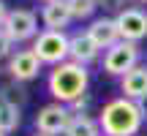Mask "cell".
Returning <instances> with one entry per match:
<instances>
[{
	"label": "cell",
	"instance_id": "6da1fadb",
	"mask_svg": "<svg viewBox=\"0 0 147 136\" xmlns=\"http://www.w3.org/2000/svg\"><path fill=\"white\" fill-rule=\"evenodd\" d=\"M87 84H90L87 68L79 65V63H71V60L55 65L49 71V79H47L49 95L55 98V104H65V106H71L74 101L87 95Z\"/></svg>",
	"mask_w": 147,
	"mask_h": 136
},
{
	"label": "cell",
	"instance_id": "7a4b0ae2",
	"mask_svg": "<svg viewBox=\"0 0 147 136\" xmlns=\"http://www.w3.org/2000/svg\"><path fill=\"white\" fill-rule=\"evenodd\" d=\"M142 123H144V117L139 112L136 101H128V98L106 101L98 114V125L104 136H136Z\"/></svg>",
	"mask_w": 147,
	"mask_h": 136
},
{
	"label": "cell",
	"instance_id": "3957f363",
	"mask_svg": "<svg viewBox=\"0 0 147 136\" xmlns=\"http://www.w3.org/2000/svg\"><path fill=\"white\" fill-rule=\"evenodd\" d=\"M33 55L41 60V65H60L68 60V36L60 30H41L33 41Z\"/></svg>",
	"mask_w": 147,
	"mask_h": 136
},
{
	"label": "cell",
	"instance_id": "277c9868",
	"mask_svg": "<svg viewBox=\"0 0 147 136\" xmlns=\"http://www.w3.org/2000/svg\"><path fill=\"white\" fill-rule=\"evenodd\" d=\"M139 57H142L139 44L120 41V44H115L112 49L104 52V71L109 73V76H120L123 79L128 71H134V68L139 65Z\"/></svg>",
	"mask_w": 147,
	"mask_h": 136
},
{
	"label": "cell",
	"instance_id": "5b68a950",
	"mask_svg": "<svg viewBox=\"0 0 147 136\" xmlns=\"http://www.w3.org/2000/svg\"><path fill=\"white\" fill-rule=\"evenodd\" d=\"M0 30L8 36L11 44H22V41H30V38L36 41L38 16H36V11H30V8H11Z\"/></svg>",
	"mask_w": 147,
	"mask_h": 136
},
{
	"label": "cell",
	"instance_id": "8992f818",
	"mask_svg": "<svg viewBox=\"0 0 147 136\" xmlns=\"http://www.w3.org/2000/svg\"><path fill=\"white\" fill-rule=\"evenodd\" d=\"M71 120H74L71 106H65V104H47V106H41L38 114H36V133H44V136H60L63 133L65 136Z\"/></svg>",
	"mask_w": 147,
	"mask_h": 136
},
{
	"label": "cell",
	"instance_id": "52a82bcc",
	"mask_svg": "<svg viewBox=\"0 0 147 136\" xmlns=\"http://www.w3.org/2000/svg\"><path fill=\"white\" fill-rule=\"evenodd\" d=\"M117 22V30H120V41H131L139 44L142 38H147V11L144 8H123L120 14L115 16Z\"/></svg>",
	"mask_w": 147,
	"mask_h": 136
},
{
	"label": "cell",
	"instance_id": "ba28073f",
	"mask_svg": "<svg viewBox=\"0 0 147 136\" xmlns=\"http://www.w3.org/2000/svg\"><path fill=\"white\" fill-rule=\"evenodd\" d=\"M41 73V60L33 55V49H19L8 60V76L14 82H30Z\"/></svg>",
	"mask_w": 147,
	"mask_h": 136
},
{
	"label": "cell",
	"instance_id": "9c48e42d",
	"mask_svg": "<svg viewBox=\"0 0 147 136\" xmlns=\"http://www.w3.org/2000/svg\"><path fill=\"white\" fill-rule=\"evenodd\" d=\"M98 55H101V49H98V44L90 38L87 30L68 36V60L71 63H79V65L87 68L93 60H98Z\"/></svg>",
	"mask_w": 147,
	"mask_h": 136
},
{
	"label": "cell",
	"instance_id": "30bf717a",
	"mask_svg": "<svg viewBox=\"0 0 147 136\" xmlns=\"http://www.w3.org/2000/svg\"><path fill=\"white\" fill-rule=\"evenodd\" d=\"M90 38L98 44V49H112L115 44H120V30H117V22L112 16H98V19L90 22L87 27Z\"/></svg>",
	"mask_w": 147,
	"mask_h": 136
},
{
	"label": "cell",
	"instance_id": "8fae6325",
	"mask_svg": "<svg viewBox=\"0 0 147 136\" xmlns=\"http://www.w3.org/2000/svg\"><path fill=\"white\" fill-rule=\"evenodd\" d=\"M41 22L47 30H60L65 33V27L74 22L71 8H68V0H55V3H47L41 8Z\"/></svg>",
	"mask_w": 147,
	"mask_h": 136
},
{
	"label": "cell",
	"instance_id": "7c38bea8",
	"mask_svg": "<svg viewBox=\"0 0 147 136\" xmlns=\"http://www.w3.org/2000/svg\"><path fill=\"white\" fill-rule=\"evenodd\" d=\"M120 90L128 101H139L142 95H147V65H136L134 71H128L120 79Z\"/></svg>",
	"mask_w": 147,
	"mask_h": 136
},
{
	"label": "cell",
	"instance_id": "4fadbf2b",
	"mask_svg": "<svg viewBox=\"0 0 147 136\" xmlns=\"http://www.w3.org/2000/svg\"><path fill=\"white\" fill-rule=\"evenodd\" d=\"M19 123H22L19 106L5 95V90H0V133H3V136L14 133L16 128H19Z\"/></svg>",
	"mask_w": 147,
	"mask_h": 136
},
{
	"label": "cell",
	"instance_id": "5bb4252c",
	"mask_svg": "<svg viewBox=\"0 0 147 136\" xmlns=\"http://www.w3.org/2000/svg\"><path fill=\"white\" fill-rule=\"evenodd\" d=\"M65 136H104V133H101L98 120H93L90 114H74Z\"/></svg>",
	"mask_w": 147,
	"mask_h": 136
},
{
	"label": "cell",
	"instance_id": "9a60e30c",
	"mask_svg": "<svg viewBox=\"0 0 147 136\" xmlns=\"http://www.w3.org/2000/svg\"><path fill=\"white\" fill-rule=\"evenodd\" d=\"M68 8H71V16L74 19H90L98 8V0H68Z\"/></svg>",
	"mask_w": 147,
	"mask_h": 136
},
{
	"label": "cell",
	"instance_id": "2e32d148",
	"mask_svg": "<svg viewBox=\"0 0 147 136\" xmlns=\"http://www.w3.org/2000/svg\"><path fill=\"white\" fill-rule=\"evenodd\" d=\"M11 55H14V44H11L8 36L0 30V60H11Z\"/></svg>",
	"mask_w": 147,
	"mask_h": 136
},
{
	"label": "cell",
	"instance_id": "e0dca14e",
	"mask_svg": "<svg viewBox=\"0 0 147 136\" xmlns=\"http://www.w3.org/2000/svg\"><path fill=\"white\" fill-rule=\"evenodd\" d=\"M98 8H104V11H115V14H120V11L125 8V0H98Z\"/></svg>",
	"mask_w": 147,
	"mask_h": 136
},
{
	"label": "cell",
	"instance_id": "ac0fdd59",
	"mask_svg": "<svg viewBox=\"0 0 147 136\" xmlns=\"http://www.w3.org/2000/svg\"><path fill=\"white\" fill-rule=\"evenodd\" d=\"M136 106H139V112H142V117L147 120V95H142V98L136 101Z\"/></svg>",
	"mask_w": 147,
	"mask_h": 136
},
{
	"label": "cell",
	"instance_id": "d6986e66",
	"mask_svg": "<svg viewBox=\"0 0 147 136\" xmlns=\"http://www.w3.org/2000/svg\"><path fill=\"white\" fill-rule=\"evenodd\" d=\"M8 5H5V0H0V27H3V22H5V16H8Z\"/></svg>",
	"mask_w": 147,
	"mask_h": 136
},
{
	"label": "cell",
	"instance_id": "ffe728a7",
	"mask_svg": "<svg viewBox=\"0 0 147 136\" xmlns=\"http://www.w3.org/2000/svg\"><path fill=\"white\" fill-rule=\"evenodd\" d=\"M41 3H44V5H47V3H55V0H41Z\"/></svg>",
	"mask_w": 147,
	"mask_h": 136
},
{
	"label": "cell",
	"instance_id": "44dd1931",
	"mask_svg": "<svg viewBox=\"0 0 147 136\" xmlns=\"http://www.w3.org/2000/svg\"><path fill=\"white\" fill-rule=\"evenodd\" d=\"M136 3H147V0H136Z\"/></svg>",
	"mask_w": 147,
	"mask_h": 136
},
{
	"label": "cell",
	"instance_id": "7402d4cb",
	"mask_svg": "<svg viewBox=\"0 0 147 136\" xmlns=\"http://www.w3.org/2000/svg\"><path fill=\"white\" fill-rule=\"evenodd\" d=\"M36 136H44V133H36Z\"/></svg>",
	"mask_w": 147,
	"mask_h": 136
},
{
	"label": "cell",
	"instance_id": "603a6c76",
	"mask_svg": "<svg viewBox=\"0 0 147 136\" xmlns=\"http://www.w3.org/2000/svg\"><path fill=\"white\" fill-rule=\"evenodd\" d=\"M0 136H3V133H0Z\"/></svg>",
	"mask_w": 147,
	"mask_h": 136
}]
</instances>
